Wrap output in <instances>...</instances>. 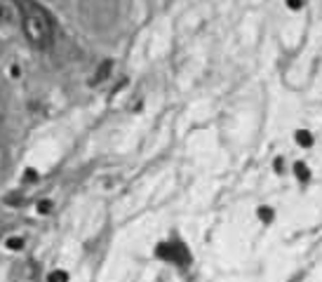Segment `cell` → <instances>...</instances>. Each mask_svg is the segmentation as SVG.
I'll list each match as a JSON object with an SVG mask.
<instances>
[{"label": "cell", "mask_w": 322, "mask_h": 282, "mask_svg": "<svg viewBox=\"0 0 322 282\" xmlns=\"http://www.w3.org/2000/svg\"><path fill=\"white\" fill-rule=\"evenodd\" d=\"M47 282H69V273L66 270H54V273H50Z\"/></svg>", "instance_id": "cell-6"}, {"label": "cell", "mask_w": 322, "mask_h": 282, "mask_svg": "<svg viewBox=\"0 0 322 282\" xmlns=\"http://www.w3.org/2000/svg\"><path fill=\"white\" fill-rule=\"evenodd\" d=\"M259 219L263 223H270L273 221V209L270 207H259Z\"/></svg>", "instance_id": "cell-7"}, {"label": "cell", "mask_w": 322, "mask_h": 282, "mask_svg": "<svg viewBox=\"0 0 322 282\" xmlns=\"http://www.w3.org/2000/svg\"><path fill=\"white\" fill-rule=\"evenodd\" d=\"M294 174H296V179H299V181L306 183L308 179H310V169L306 167V162H296V165H294Z\"/></svg>", "instance_id": "cell-4"}, {"label": "cell", "mask_w": 322, "mask_h": 282, "mask_svg": "<svg viewBox=\"0 0 322 282\" xmlns=\"http://www.w3.org/2000/svg\"><path fill=\"white\" fill-rule=\"evenodd\" d=\"M50 209H52V202H50V200H40L38 202V212L40 214H47Z\"/></svg>", "instance_id": "cell-9"}, {"label": "cell", "mask_w": 322, "mask_h": 282, "mask_svg": "<svg viewBox=\"0 0 322 282\" xmlns=\"http://www.w3.org/2000/svg\"><path fill=\"white\" fill-rule=\"evenodd\" d=\"M111 66H113V64H111V59H106V61H104V64H101L99 69H97V76H94V83H104V80H106V78H108V71H111Z\"/></svg>", "instance_id": "cell-5"}, {"label": "cell", "mask_w": 322, "mask_h": 282, "mask_svg": "<svg viewBox=\"0 0 322 282\" xmlns=\"http://www.w3.org/2000/svg\"><path fill=\"white\" fill-rule=\"evenodd\" d=\"M294 139H296V144L303 146V148H310V146H313V134L308 130H299L294 134Z\"/></svg>", "instance_id": "cell-3"}, {"label": "cell", "mask_w": 322, "mask_h": 282, "mask_svg": "<svg viewBox=\"0 0 322 282\" xmlns=\"http://www.w3.org/2000/svg\"><path fill=\"white\" fill-rule=\"evenodd\" d=\"M287 5H289L291 10H301L303 8V0H287Z\"/></svg>", "instance_id": "cell-10"}, {"label": "cell", "mask_w": 322, "mask_h": 282, "mask_svg": "<svg viewBox=\"0 0 322 282\" xmlns=\"http://www.w3.org/2000/svg\"><path fill=\"white\" fill-rule=\"evenodd\" d=\"M5 19H8V8L0 3V22H5Z\"/></svg>", "instance_id": "cell-11"}, {"label": "cell", "mask_w": 322, "mask_h": 282, "mask_svg": "<svg viewBox=\"0 0 322 282\" xmlns=\"http://www.w3.org/2000/svg\"><path fill=\"white\" fill-rule=\"evenodd\" d=\"M155 254L160 256L162 261H169V263H177V266L186 268L191 263V252L184 242L179 240H172V242H160L155 247Z\"/></svg>", "instance_id": "cell-2"}, {"label": "cell", "mask_w": 322, "mask_h": 282, "mask_svg": "<svg viewBox=\"0 0 322 282\" xmlns=\"http://www.w3.org/2000/svg\"><path fill=\"white\" fill-rule=\"evenodd\" d=\"M5 244H8L10 249H22V247H24V237H10Z\"/></svg>", "instance_id": "cell-8"}, {"label": "cell", "mask_w": 322, "mask_h": 282, "mask_svg": "<svg viewBox=\"0 0 322 282\" xmlns=\"http://www.w3.org/2000/svg\"><path fill=\"white\" fill-rule=\"evenodd\" d=\"M15 5L22 15V29L29 43L38 50H47L54 38V22L47 10L40 8L36 0H15Z\"/></svg>", "instance_id": "cell-1"}]
</instances>
